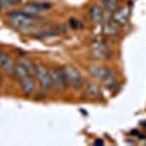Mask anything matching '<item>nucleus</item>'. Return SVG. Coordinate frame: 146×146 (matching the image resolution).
I'll use <instances>...</instances> for the list:
<instances>
[{"label": "nucleus", "mask_w": 146, "mask_h": 146, "mask_svg": "<svg viewBox=\"0 0 146 146\" xmlns=\"http://www.w3.org/2000/svg\"><path fill=\"white\" fill-rule=\"evenodd\" d=\"M7 16H9V25L16 28V29H19L22 27H27V25H31V23H34L40 19L38 16L25 13L23 10H12L7 13Z\"/></svg>", "instance_id": "1"}, {"label": "nucleus", "mask_w": 146, "mask_h": 146, "mask_svg": "<svg viewBox=\"0 0 146 146\" xmlns=\"http://www.w3.org/2000/svg\"><path fill=\"white\" fill-rule=\"evenodd\" d=\"M35 78L38 80L40 86L42 89V92H48L53 89V82H51V75H50V70L44 66H36L35 67Z\"/></svg>", "instance_id": "2"}, {"label": "nucleus", "mask_w": 146, "mask_h": 146, "mask_svg": "<svg viewBox=\"0 0 146 146\" xmlns=\"http://www.w3.org/2000/svg\"><path fill=\"white\" fill-rule=\"evenodd\" d=\"M50 75H51V82H53V88L54 89L64 91L67 88L69 82H67V78H66L64 69H51Z\"/></svg>", "instance_id": "3"}, {"label": "nucleus", "mask_w": 146, "mask_h": 146, "mask_svg": "<svg viewBox=\"0 0 146 146\" xmlns=\"http://www.w3.org/2000/svg\"><path fill=\"white\" fill-rule=\"evenodd\" d=\"M64 73H66V78H67V82L72 85L73 88H82L85 85V79L82 78V75L79 73V70L73 66H66L64 67Z\"/></svg>", "instance_id": "4"}, {"label": "nucleus", "mask_w": 146, "mask_h": 146, "mask_svg": "<svg viewBox=\"0 0 146 146\" xmlns=\"http://www.w3.org/2000/svg\"><path fill=\"white\" fill-rule=\"evenodd\" d=\"M53 7L51 3H47V2H31L28 3L27 6H23V12L25 13H29V15H34V16H38L41 18V13L42 12H47Z\"/></svg>", "instance_id": "5"}, {"label": "nucleus", "mask_w": 146, "mask_h": 146, "mask_svg": "<svg viewBox=\"0 0 146 146\" xmlns=\"http://www.w3.org/2000/svg\"><path fill=\"white\" fill-rule=\"evenodd\" d=\"M111 51L107 48V42L104 41H95L92 45V51H91V57L96 58V60H105V58H111Z\"/></svg>", "instance_id": "6"}, {"label": "nucleus", "mask_w": 146, "mask_h": 146, "mask_svg": "<svg viewBox=\"0 0 146 146\" xmlns=\"http://www.w3.org/2000/svg\"><path fill=\"white\" fill-rule=\"evenodd\" d=\"M19 83H21V88H22V92L28 95V96H32L36 94V82L34 79V75H28L25 78L19 79Z\"/></svg>", "instance_id": "7"}, {"label": "nucleus", "mask_w": 146, "mask_h": 146, "mask_svg": "<svg viewBox=\"0 0 146 146\" xmlns=\"http://www.w3.org/2000/svg\"><path fill=\"white\" fill-rule=\"evenodd\" d=\"M88 72L91 76H94L95 79H101V80H105L113 73V70H110L108 67H104V66H91Z\"/></svg>", "instance_id": "8"}, {"label": "nucleus", "mask_w": 146, "mask_h": 146, "mask_svg": "<svg viewBox=\"0 0 146 146\" xmlns=\"http://www.w3.org/2000/svg\"><path fill=\"white\" fill-rule=\"evenodd\" d=\"M85 95H86L88 98H98V96L101 95L98 83L96 82H88L86 88H85Z\"/></svg>", "instance_id": "9"}, {"label": "nucleus", "mask_w": 146, "mask_h": 146, "mask_svg": "<svg viewBox=\"0 0 146 146\" xmlns=\"http://www.w3.org/2000/svg\"><path fill=\"white\" fill-rule=\"evenodd\" d=\"M15 62H13V58L6 56V58L3 60L2 63H0V69H2L3 73H6V75H13V70H15Z\"/></svg>", "instance_id": "10"}, {"label": "nucleus", "mask_w": 146, "mask_h": 146, "mask_svg": "<svg viewBox=\"0 0 146 146\" xmlns=\"http://www.w3.org/2000/svg\"><path fill=\"white\" fill-rule=\"evenodd\" d=\"M13 75L18 78V80L19 79H22V78H25V76H28V75H32V73L23 66L22 63H16L15 64V70H13Z\"/></svg>", "instance_id": "11"}, {"label": "nucleus", "mask_w": 146, "mask_h": 146, "mask_svg": "<svg viewBox=\"0 0 146 146\" xmlns=\"http://www.w3.org/2000/svg\"><path fill=\"white\" fill-rule=\"evenodd\" d=\"M127 18H129V9L123 7V9L118 10L117 13L114 15V22H117V23H126Z\"/></svg>", "instance_id": "12"}, {"label": "nucleus", "mask_w": 146, "mask_h": 146, "mask_svg": "<svg viewBox=\"0 0 146 146\" xmlns=\"http://www.w3.org/2000/svg\"><path fill=\"white\" fill-rule=\"evenodd\" d=\"M102 15H104L102 10H101L98 6H92L91 10H89V16H91V19H92L94 22H101Z\"/></svg>", "instance_id": "13"}, {"label": "nucleus", "mask_w": 146, "mask_h": 146, "mask_svg": "<svg viewBox=\"0 0 146 146\" xmlns=\"http://www.w3.org/2000/svg\"><path fill=\"white\" fill-rule=\"evenodd\" d=\"M58 29H41L40 32H36L35 36L36 38H50V36H57Z\"/></svg>", "instance_id": "14"}, {"label": "nucleus", "mask_w": 146, "mask_h": 146, "mask_svg": "<svg viewBox=\"0 0 146 146\" xmlns=\"http://www.w3.org/2000/svg\"><path fill=\"white\" fill-rule=\"evenodd\" d=\"M102 31H104L105 35H111V36L118 35V29H117V27L111 25V23H105V25L102 27Z\"/></svg>", "instance_id": "15"}, {"label": "nucleus", "mask_w": 146, "mask_h": 146, "mask_svg": "<svg viewBox=\"0 0 146 146\" xmlns=\"http://www.w3.org/2000/svg\"><path fill=\"white\" fill-rule=\"evenodd\" d=\"M23 0H0V9H6V7H10V6H16V5H21Z\"/></svg>", "instance_id": "16"}, {"label": "nucleus", "mask_w": 146, "mask_h": 146, "mask_svg": "<svg viewBox=\"0 0 146 146\" xmlns=\"http://www.w3.org/2000/svg\"><path fill=\"white\" fill-rule=\"evenodd\" d=\"M105 7H107V12H114V10L117 9V6H115V2H111V3L105 5Z\"/></svg>", "instance_id": "17"}, {"label": "nucleus", "mask_w": 146, "mask_h": 146, "mask_svg": "<svg viewBox=\"0 0 146 146\" xmlns=\"http://www.w3.org/2000/svg\"><path fill=\"white\" fill-rule=\"evenodd\" d=\"M69 23H70V27H73V28H79V27H80V23H79L76 19H70Z\"/></svg>", "instance_id": "18"}, {"label": "nucleus", "mask_w": 146, "mask_h": 146, "mask_svg": "<svg viewBox=\"0 0 146 146\" xmlns=\"http://www.w3.org/2000/svg\"><path fill=\"white\" fill-rule=\"evenodd\" d=\"M100 2H102L104 5H108V3H111V2H115V0H100Z\"/></svg>", "instance_id": "19"}, {"label": "nucleus", "mask_w": 146, "mask_h": 146, "mask_svg": "<svg viewBox=\"0 0 146 146\" xmlns=\"http://www.w3.org/2000/svg\"><path fill=\"white\" fill-rule=\"evenodd\" d=\"M2 83H3V75H2V72H0V86H2Z\"/></svg>", "instance_id": "20"}, {"label": "nucleus", "mask_w": 146, "mask_h": 146, "mask_svg": "<svg viewBox=\"0 0 146 146\" xmlns=\"http://www.w3.org/2000/svg\"><path fill=\"white\" fill-rule=\"evenodd\" d=\"M95 145H104L102 140H95Z\"/></svg>", "instance_id": "21"}]
</instances>
